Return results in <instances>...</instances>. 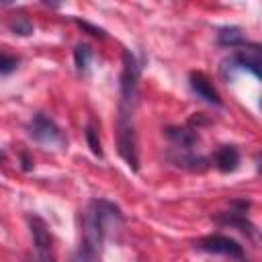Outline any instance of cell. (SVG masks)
Returning <instances> with one entry per match:
<instances>
[{
  "instance_id": "obj_1",
  "label": "cell",
  "mask_w": 262,
  "mask_h": 262,
  "mask_svg": "<svg viewBox=\"0 0 262 262\" xmlns=\"http://www.w3.org/2000/svg\"><path fill=\"white\" fill-rule=\"evenodd\" d=\"M139 76L141 66L135 55L123 51V68L119 76V106H117V149L125 164L137 172L139 170V149L135 133V113L139 102Z\"/></svg>"
},
{
  "instance_id": "obj_2",
  "label": "cell",
  "mask_w": 262,
  "mask_h": 262,
  "mask_svg": "<svg viewBox=\"0 0 262 262\" xmlns=\"http://www.w3.org/2000/svg\"><path fill=\"white\" fill-rule=\"evenodd\" d=\"M123 223L121 209L106 199H92L82 213L80 244L72 256V262H98L106 235Z\"/></svg>"
},
{
  "instance_id": "obj_3",
  "label": "cell",
  "mask_w": 262,
  "mask_h": 262,
  "mask_svg": "<svg viewBox=\"0 0 262 262\" xmlns=\"http://www.w3.org/2000/svg\"><path fill=\"white\" fill-rule=\"evenodd\" d=\"M260 63H262V57H260V45L258 43H246L244 47L235 49L227 59L221 61V76L223 80H231L235 72H250L254 78H260Z\"/></svg>"
},
{
  "instance_id": "obj_4",
  "label": "cell",
  "mask_w": 262,
  "mask_h": 262,
  "mask_svg": "<svg viewBox=\"0 0 262 262\" xmlns=\"http://www.w3.org/2000/svg\"><path fill=\"white\" fill-rule=\"evenodd\" d=\"M27 133H29L31 139H35L41 145H49V147H63L66 145L63 131L45 113H35L31 117V121L27 125Z\"/></svg>"
},
{
  "instance_id": "obj_5",
  "label": "cell",
  "mask_w": 262,
  "mask_h": 262,
  "mask_svg": "<svg viewBox=\"0 0 262 262\" xmlns=\"http://www.w3.org/2000/svg\"><path fill=\"white\" fill-rule=\"evenodd\" d=\"M29 229H31L35 254L27 262H55L53 239H51L47 223L39 215H29Z\"/></svg>"
},
{
  "instance_id": "obj_6",
  "label": "cell",
  "mask_w": 262,
  "mask_h": 262,
  "mask_svg": "<svg viewBox=\"0 0 262 262\" xmlns=\"http://www.w3.org/2000/svg\"><path fill=\"white\" fill-rule=\"evenodd\" d=\"M194 248L196 250H203V252H209V254H221V256H229V258H244V248L233 239V237H227V235H207V237H201L199 242H194Z\"/></svg>"
},
{
  "instance_id": "obj_7",
  "label": "cell",
  "mask_w": 262,
  "mask_h": 262,
  "mask_svg": "<svg viewBox=\"0 0 262 262\" xmlns=\"http://www.w3.org/2000/svg\"><path fill=\"white\" fill-rule=\"evenodd\" d=\"M164 135L172 143V149H180V151H196V145L201 141L196 129L190 125H182V127L170 125L164 129Z\"/></svg>"
},
{
  "instance_id": "obj_8",
  "label": "cell",
  "mask_w": 262,
  "mask_h": 262,
  "mask_svg": "<svg viewBox=\"0 0 262 262\" xmlns=\"http://www.w3.org/2000/svg\"><path fill=\"white\" fill-rule=\"evenodd\" d=\"M188 86H190L192 94H194L196 98H201L203 102H207V104H211V106H221V104H223L219 92L215 90V86L211 84V80H209L203 72H192V74L188 76Z\"/></svg>"
},
{
  "instance_id": "obj_9",
  "label": "cell",
  "mask_w": 262,
  "mask_h": 262,
  "mask_svg": "<svg viewBox=\"0 0 262 262\" xmlns=\"http://www.w3.org/2000/svg\"><path fill=\"white\" fill-rule=\"evenodd\" d=\"M168 160L178 166V168H184L188 172H205L209 166H211V160L203 154H196V151H180V149H170L168 151Z\"/></svg>"
},
{
  "instance_id": "obj_10",
  "label": "cell",
  "mask_w": 262,
  "mask_h": 262,
  "mask_svg": "<svg viewBox=\"0 0 262 262\" xmlns=\"http://www.w3.org/2000/svg\"><path fill=\"white\" fill-rule=\"evenodd\" d=\"M239 149L235 145H221L217 147V151L213 154V164L219 172L223 174H229V172H235L237 166H239Z\"/></svg>"
},
{
  "instance_id": "obj_11",
  "label": "cell",
  "mask_w": 262,
  "mask_h": 262,
  "mask_svg": "<svg viewBox=\"0 0 262 262\" xmlns=\"http://www.w3.org/2000/svg\"><path fill=\"white\" fill-rule=\"evenodd\" d=\"M217 45L227 47V49H239L246 45L244 33L239 27H223L217 31Z\"/></svg>"
},
{
  "instance_id": "obj_12",
  "label": "cell",
  "mask_w": 262,
  "mask_h": 262,
  "mask_svg": "<svg viewBox=\"0 0 262 262\" xmlns=\"http://www.w3.org/2000/svg\"><path fill=\"white\" fill-rule=\"evenodd\" d=\"M90 61H92V49L86 45V43H78L76 49H74V63H76V70L80 74H86L88 68H90Z\"/></svg>"
},
{
  "instance_id": "obj_13",
  "label": "cell",
  "mask_w": 262,
  "mask_h": 262,
  "mask_svg": "<svg viewBox=\"0 0 262 262\" xmlns=\"http://www.w3.org/2000/svg\"><path fill=\"white\" fill-rule=\"evenodd\" d=\"M84 135H86V143H88L90 151H92L94 156L102 158V145H100L98 125H96V121H94V119H90V121H88V125H86V131H84Z\"/></svg>"
},
{
  "instance_id": "obj_14",
  "label": "cell",
  "mask_w": 262,
  "mask_h": 262,
  "mask_svg": "<svg viewBox=\"0 0 262 262\" xmlns=\"http://www.w3.org/2000/svg\"><path fill=\"white\" fill-rule=\"evenodd\" d=\"M8 27H10V31H12L14 35H20V37H27V35L33 33V23H31L25 14L12 16V18L8 20Z\"/></svg>"
},
{
  "instance_id": "obj_15",
  "label": "cell",
  "mask_w": 262,
  "mask_h": 262,
  "mask_svg": "<svg viewBox=\"0 0 262 262\" xmlns=\"http://www.w3.org/2000/svg\"><path fill=\"white\" fill-rule=\"evenodd\" d=\"M18 68V57L0 49V76H8Z\"/></svg>"
},
{
  "instance_id": "obj_16",
  "label": "cell",
  "mask_w": 262,
  "mask_h": 262,
  "mask_svg": "<svg viewBox=\"0 0 262 262\" xmlns=\"http://www.w3.org/2000/svg\"><path fill=\"white\" fill-rule=\"evenodd\" d=\"M82 29H86L90 35H94V37H104V31L102 29H98V27H94V25H90V23H86V20H76Z\"/></svg>"
},
{
  "instance_id": "obj_17",
  "label": "cell",
  "mask_w": 262,
  "mask_h": 262,
  "mask_svg": "<svg viewBox=\"0 0 262 262\" xmlns=\"http://www.w3.org/2000/svg\"><path fill=\"white\" fill-rule=\"evenodd\" d=\"M4 158H6V154H4V149H2V147H0V162H2V160H4Z\"/></svg>"
}]
</instances>
